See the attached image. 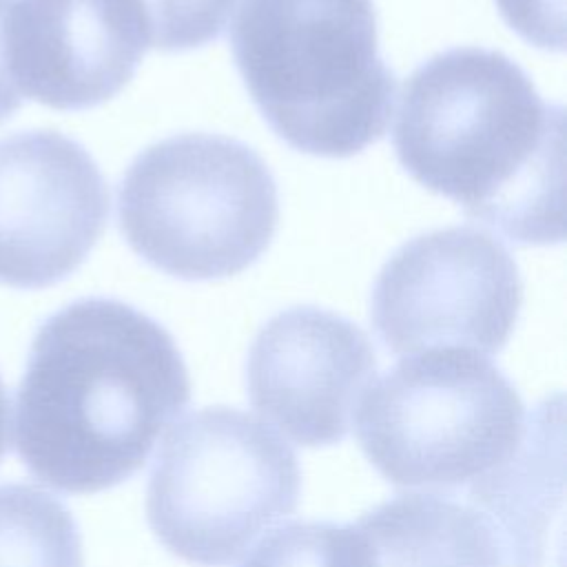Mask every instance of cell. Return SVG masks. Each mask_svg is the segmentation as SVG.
<instances>
[{"instance_id": "cell-1", "label": "cell", "mask_w": 567, "mask_h": 567, "mask_svg": "<svg viewBox=\"0 0 567 567\" xmlns=\"http://www.w3.org/2000/svg\"><path fill=\"white\" fill-rule=\"evenodd\" d=\"M188 401L186 363L157 321L115 299H82L31 343L13 443L44 485L91 494L133 476Z\"/></svg>"}, {"instance_id": "cell-2", "label": "cell", "mask_w": 567, "mask_h": 567, "mask_svg": "<svg viewBox=\"0 0 567 567\" xmlns=\"http://www.w3.org/2000/svg\"><path fill=\"white\" fill-rule=\"evenodd\" d=\"M394 151L425 188L520 246L565 237V115L501 51L450 49L401 93Z\"/></svg>"}, {"instance_id": "cell-3", "label": "cell", "mask_w": 567, "mask_h": 567, "mask_svg": "<svg viewBox=\"0 0 567 567\" xmlns=\"http://www.w3.org/2000/svg\"><path fill=\"white\" fill-rule=\"evenodd\" d=\"M230 47L252 102L292 148L350 157L383 137L396 80L379 58L372 0H246Z\"/></svg>"}, {"instance_id": "cell-4", "label": "cell", "mask_w": 567, "mask_h": 567, "mask_svg": "<svg viewBox=\"0 0 567 567\" xmlns=\"http://www.w3.org/2000/svg\"><path fill=\"white\" fill-rule=\"evenodd\" d=\"M277 219L268 166L226 135L182 133L151 144L117 193L128 246L157 270L188 281L230 277L255 264Z\"/></svg>"}, {"instance_id": "cell-5", "label": "cell", "mask_w": 567, "mask_h": 567, "mask_svg": "<svg viewBox=\"0 0 567 567\" xmlns=\"http://www.w3.org/2000/svg\"><path fill=\"white\" fill-rule=\"evenodd\" d=\"M359 445L394 487L472 485L525 436L516 388L483 354L436 348L399 361L357 403Z\"/></svg>"}, {"instance_id": "cell-6", "label": "cell", "mask_w": 567, "mask_h": 567, "mask_svg": "<svg viewBox=\"0 0 567 567\" xmlns=\"http://www.w3.org/2000/svg\"><path fill=\"white\" fill-rule=\"evenodd\" d=\"M301 474L290 445L248 412L215 405L175 423L146 487V520L186 563L235 565L295 512Z\"/></svg>"}, {"instance_id": "cell-7", "label": "cell", "mask_w": 567, "mask_h": 567, "mask_svg": "<svg viewBox=\"0 0 567 567\" xmlns=\"http://www.w3.org/2000/svg\"><path fill=\"white\" fill-rule=\"evenodd\" d=\"M520 303L523 281L507 248L481 228L452 226L414 237L385 261L370 315L394 354H494L507 343Z\"/></svg>"}, {"instance_id": "cell-8", "label": "cell", "mask_w": 567, "mask_h": 567, "mask_svg": "<svg viewBox=\"0 0 567 567\" xmlns=\"http://www.w3.org/2000/svg\"><path fill=\"white\" fill-rule=\"evenodd\" d=\"M109 217L93 157L55 131L0 142V284L44 288L86 259Z\"/></svg>"}, {"instance_id": "cell-9", "label": "cell", "mask_w": 567, "mask_h": 567, "mask_svg": "<svg viewBox=\"0 0 567 567\" xmlns=\"http://www.w3.org/2000/svg\"><path fill=\"white\" fill-rule=\"evenodd\" d=\"M374 377L377 354L365 332L312 306L275 315L246 361L252 408L303 447L339 443Z\"/></svg>"}, {"instance_id": "cell-10", "label": "cell", "mask_w": 567, "mask_h": 567, "mask_svg": "<svg viewBox=\"0 0 567 567\" xmlns=\"http://www.w3.org/2000/svg\"><path fill=\"white\" fill-rule=\"evenodd\" d=\"M151 47L142 0H16L4 53L20 95L62 111L117 95Z\"/></svg>"}, {"instance_id": "cell-11", "label": "cell", "mask_w": 567, "mask_h": 567, "mask_svg": "<svg viewBox=\"0 0 567 567\" xmlns=\"http://www.w3.org/2000/svg\"><path fill=\"white\" fill-rule=\"evenodd\" d=\"M354 525L370 567H505L501 540L485 516L436 494H401Z\"/></svg>"}, {"instance_id": "cell-12", "label": "cell", "mask_w": 567, "mask_h": 567, "mask_svg": "<svg viewBox=\"0 0 567 567\" xmlns=\"http://www.w3.org/2000/svg\"><path fill=\"white\" fill-rule=\"evenodd\" d=\"M549 423L523 439L509 461L470 485V501L485 509V520L496 532L503 551L516 567H540L543 536L551 520V501L560 503L563 447L554 450Z\"/></svg>"}, {"instance_id": "cell-13", "label": "cell", "mask_w": 567, "mask_h": 567, "mask_svg": "<svg viewBox=\"0 0 567 567\" xmlns=\"http://www.w3.org/2000/svg\"><path fill=\"white\" fill-rule=\"evenodd\" d=\"M0 567H84L71 512L35 485H0Z\"/></svg>"}, {"instance_id": "cell-14", "label": "cell", "mask_w": 567, "mask_h": 567, "mask_svg": "<svg viewBox=\"0 0 567 567\" xmlns=\"http://www.w3.org/2000/svg\"><path fill=\"white\" fill-rule=\"evenodd\" d=\"M241 567H370L357 525L292 520L268 534Z\"/></svg>"}, {"instance_id": "cell-15", "label": "cell", "mask_w": 567, "mask_h": 567, "mask_svg": "<svg viewBox=\"0 0 567 567\" xmlns=\"http://www.w3.org/2000/svg\"><path fill=\"white\" fill-rule=\"evenodd\" d=\"M142 4L148 18L151 47L188 51L215 40L239 0H142Z\"/></svg>"}, {"instance_id": "cell-16", "label": "cell", "mask_w": 567, "mask_h": 567, "mask_svg": "<svg viewBox=\"0 0 567 567\" xmlns=\"http://www.w3.org/2000/svg\"><path fill=\"white\" fill-rule=\"evenodd\" d=\"M496 4L527 42L556 51L565 47V0H496Z\"/></svg>"}, {"instance_id": "cell-17", "label": "cell", "mask_w": 567, "mask_h": 567, "mask_svg": "<svg viewBox=\"0 0 567 567\" xmlns=\"http://www.w3.org/2000/svg\"><path fill=\"white\" fill-rule=\"evenodd\" d=\"M13 0H0V122L11 117L22 102V95L18 93L9 64H7V53H4V27H7V13L11 9Z\"/></svg>"}, {"instance_id": "cell-18", "label": "cell", "mask_w": 567, "mask_h": 567, "mask_svg": "<svg viewBox=\"0 0 567 567\" xmlns=\"http://www.w3.org/2000/svg\"><path fill=\"white\" fill-rule=\"evenodd\" d=\"M7 427H9V403H7L4 385L0 381V458L7 450Z\"/></svg>"}]
</instances>
